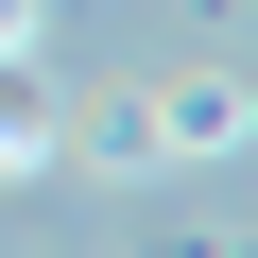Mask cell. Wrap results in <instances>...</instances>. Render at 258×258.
I'll return each instance as SVG.
<instances>
[{
  "mask_svg": "<svg viewBox=\"0 0 258 258\" xmlns=\"http://www.w3.org/2000/svg\"><path fill=\"white\" fill-rule=\"evenodd\" d=\"M241 138H258V86L241 69H172L138 103V155H241Z\"/></svg>",
  "mask_w": 258,
  "mask_h": 258,
  "instance_id": "obj_1",
  "label": "cell"
},
{
  "mask_svg": "<svg viewBox=\"0 0 258 258\" xmlns=\"http://www.w3.org/2000/svg\"><path fill=\"white\" fill-rule=\"evenodd\" d=\"M69 138H52V103H18V86H0V189H35Z\"/></svg>",
  "mask_w": 258,
  "mask_h": 258,
  "instance_id": "obj_2",
  "label": "cell"
},
{
  "mask_svg": "<svg viewBox=\"0 0 258 258\" xmlns=\"http://www.w3.org/2000/svg\"><path fill=\"white\" fill-rule=\"evenodd\" d=\"M35 18H52V0H0V69H35Z\"/></svg>",
  "mask_w": 258,
  "mask_h": 258,
  "instance_id": "obj_3",
  "label": "cell"
}]
</instances>
